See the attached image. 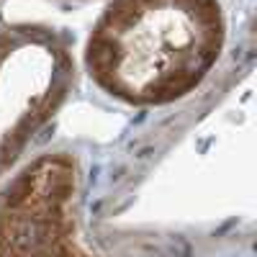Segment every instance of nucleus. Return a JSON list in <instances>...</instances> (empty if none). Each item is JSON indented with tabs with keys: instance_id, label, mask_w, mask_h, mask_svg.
Returning a JSON list of instances; mask_svg holds the SVG:
<instances>
[{
	"instance_id": "f257e3e1",
	"label": "nucleus",
	"mask_w": 257,
	"mask_h": 257,
	"mask_svg": "<svg viewBox=\"0 0 257 257\" xmlns=\"http://www.w3.org/2000/svg\"><path fill=\"white\" fill-rule=\"evenodd\" d=\"M224 41L219 0H108L85 41V70L121 103L167 105L208 77Z\"/></svg>"
},
{
	"instance_id": "f03ea898",
	"label": "nucleus",
	"mask_w": 257,
	"mask_h": 257,
	"mask_svg": "<svg viewBox=\"0 0 257 257\" xmlns=\"http://www.w3.org/2000/svg\"><path fill=\"white\" fill-rule=\"evenodd\" d=\"M0 257H95L80 239L72 157L41 155L8 180L0 193Z\"/></svg>"
}]
</instances>
